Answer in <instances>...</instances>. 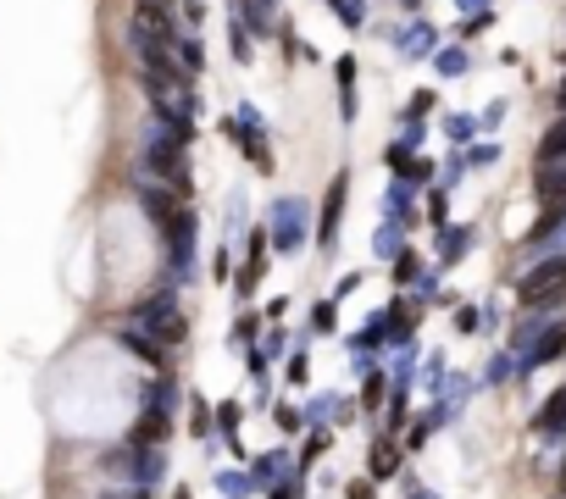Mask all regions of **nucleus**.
Listing matches in <instances>:
<instances>
[{"label": "nucleus", "instance_id": "nucleus-1", "mask_svg": "<svg viewBox=\"0 0 566 499\" xmlns=\"http://www.w3.org/2000/svg\"><path fill=\"white\" fill-rule=\"evenodd\" d=\"M133 327H145V339L150 344H161V350H173V344H184V333H189V322H184V311H178V294L173 289H161V294H150L139 311L128 316Z\"/></svg>", "mask_w": 566, "mask_h": 499}, {"label": "nucleus", "instance_id": "nucleus-2", "mask_svg": "<svg viewBox=\"0 0 566 499\" xmlns=\"http://www.w3.org/2000/svg\"><path fill=\"white\" fill-rule=\"evenodd\" d=\"M566 299V255H550V261H539L533 272L517 283V306L522 311H550V306H561Z\"/></svg>", "mask_w": 566, "mask_h": 499}, {"label": "nucleus", "instance_id": "nucleus-3", "mask_svg": "<svg viewBox=\"0 0 566 499\" xmlns=\"http://www.w3.org/2000/svg\"><path fill=\"white\" fill-rule=\"evenodd\" d=\"M145 166H150L156 178H166V183H173V189H178V200L189 194V166H184V145L173 139V133H156V139L145 145Z\"/></svg>", "mask_w": 566, "mask_h": 499}, {"label": "nucleus", "instance_id": "nucleus-4", "mask_svg": "<svg viewBox=\"0 0 566 499\" xmlns=\"http://www.w3.org/2000/svg\"><path fill=\"white\" fill-rule=\"evenodd\" d=\"M266 239H273L278 255L300 250V239H306V227H300V200H273V211H266Z\"/></svg>", "mask_w": 566, "mask_h": 499}, {"label": "nucleus", "instance_id": "nucleus-5", "mask_svg": "<svg viewBox=\"0 0 566 499\" xmlns=\"http://www.w3.org/2000/svg\"><path fill=\"white\" fill-rule=\"evenodd\" d=\"M345 194H350V178L339 173V178L328 183L322 217H317V250H333V245H339V217H345Z\"/></svg>", "mask_w": 566, "mask_h": 499}, {"label": "nucleus", "instance_id": "nucleus-6", "mask_svg": "<svg viewBox=\"0 0 566 499\" xmlns=\"http://www.w3.org/2000/svg\"><path fill=\"white\" fill-rule=\"evenodd\" d=\"M133 28L156 33L161 45H178V22H173V6H166V0H139V6H133Z\"/></svg>", "mask_w": 566, "mask_h": 499}, {"label": "nucleus", "instance_id": "nucleus-7", "mask_svg": "<svg viewBox=\"0 0 566 499\" xmlns=\"http://www.w3.org/2000/svg\"><path fill=\"white\" fill-rule=\"evenodd\" d=\"M106 472H128V477H139V488H145V483L161 472V455H156V450H133V444H128V450L106 455Z\"/></svg>", "mask_w": 566, "mask_h": 499}, {"label": "nucleus", "instance_id": "nucleus-8", "mask_svg": "<svg viewBox=\"0 0 566 499\" xmlns=\"http://www.w3.org/2000/svg\"><path fill=\"white\" fill-rule=\"evenodd\" d=\"M222 133H233V139L245 145L250 166H261V173H273V145H266V133H261V128H245V122H222Z\"/></svg>", "mask_w": 566, "mask_h": 499}, {"label": "nucleus", "instance_id": "nucleus-9", "mask_svg": "<svg viewBox=\"0 0 566 499\" xmlns=\"http://www.w3.org/2000/svg\"><path fill=\"white\" fill-rule=\"evenodd\" d=\"M139 200H145V211H150V222L166 233V227H173V217H178V194L173 189H156V183H145L139 189Z\"/></svg>", "mask_w": 566, "mask_h": 499}, {"label": "nucleus", "instance_id": "nucleus-10", "mask_svg": "<svg viewBox=\"0 0 566 499\" xmlns=\"http://www.w3.org/2000/svg\"><path fill=\"white\" fill-rule=\"evenodd\" d=\"M166 432H173V422H166V416H156V411H145L139 422H133L128 444H133V450H156V444H166Z\"/></svg>", "mask_w": 566, "mask_h": 499}, {"label": "nucleus", "instance_id": "nucleus-11", "mask_svg": "<svg viewBox=\"0 0 566 499\" xmlns=\"http://www.w3.org/2000/svg\"><path fill=\"white\" fill-rule=\"evenodd\" d=\"M261 272H266V227L250 233V255H245V272H239V294H250L261 283Z\"/></svg>", "mask_w": 566, "mask_h": 499}, {"label": "nucleus", "instance_id": "nucleus-12", "mask_svg": "<svg viewBox=\"0 0 566 499\" xmlns=\"http://www.w3.org/2000/svg\"><path fill=\"white\" fill-rule=\"evenodd\" d=\"M561 350H566V322H550V327H544V339L527 350V366H544V361H555Z\"/></svg>", "mask_w": 566, "mask_h": 499}, {"label": "nucleus", "instance_id": "nucleus-13", "mask_svg": "<svg viewBox=\"0 0 566 499\" xmlns=\"http://www.w3.org/2000/svg\"><path fill=\"white\" fill-rule=\"evenodd\" d=\"M466 250H472V227H439V261L455 266Z\"/></svg>", "mask_w": 566, "mask_h": 499}, {"label": "nucleus", "instance_id": "nucleus-14", "mask_svg": "<svg viewBox=\"0 0 566 499\" xmlns=\"http://www.w3.org/2000/svg\"><path fill=\"white\" fill-rule=\"evenodd\" d=\"M394 472H400V450H394V439H378V444H373V466H366V477L383 483V477H394Z\"/></svg>", "mask_w": 566, "mask_h": 499}, {"label": "nucleus", "instance_id": "nucleus-15", "mask_svg": "<svg viewBox=\"0 0 566 499\" xmlns=\"http://www.w3.org/2000/svg\"><path fill=\"white\" fill-rule=\"evenodd\" d=\"M539 200H544V206H566V161L539 173Z\"/></svg>", "mask_w": 566, "mask_h": 499}, {"label": "nucleus", "instance_id": "nucleus-16", "mask_svg": "<svg viewBox=\"0 0 566 499\" xmlns=\"http://www.w3.org/2000/svg\"><path fill=\"white\" fill-rule=\"evenodd\" d=\"M561 161H566V122H555L539 139V173H544V166H561Z\"/></svg>", "mask_w": 566, "mask_h": 499}, {"label": "nucleus", "instance_id": "nucleus-17", "mask_svg": "<svg viewBox=\"0 0 566 499\" xmlns=\"http://www.w3.org/2000/svg\"><path fill=\"white\" fill-rule=\"evenodd\" d=\"M539 432H566V388H555L539 405Z\"/></svg>", "mask_w": 566, "mask_h": 499}, {"label": "nucleus", "instance_id": "nucleus-18", "mask_svg": "<svg viewBox=\"0 0 566 499\" xmlns=\"http://www.w3.org/2000/svg\"><path fill=\"white\" fill-rule=\"evenodd\" d=\"M339 100H345V122H355V56H339Z\"/></svg>", "mask_w": 566, "mask_h": 499}, {"label": "nucleus", "instance_id": "nucleus-19", "mask_svg": "<svg viewBox=\"0 0 566 499\" xmlns=\"http://www.w3.org/2000/svg\"><path fill=\"white\" fill-rule=\"evenodd\" d=\"M117 339H122V350H133V355H145L150 366H161V361H166V350H161V344H150V339H145V333H139V327H122V333H117Z\"/></svg>", "mask_w": 566, "mask_h": 499}, {"label": "nucleus", "instance_id": "nucleus-20", "mask_svg": "<svg viewBox=\"0 0 566 499\" xmlns=\"http://www.w3.org/2000/svg\"><path fill=\"white\" fill-rule=\"evenodd\" d=\"M394 45H400V56H422V50L433 45V33H427V22H411L406 33L394 28Z\"/></svg>", "mask_w": 566, "mask_h": 499}, {"label": "nucleus", "instance_id": "nucleus-21", "mask_svg": "<svg viewBox=\"0 0 566 499\" xmlns=\"http://www.w3.org/2000/svg\"><path fill=\"white\" fill-rule=\"evenodd\" d=\"M145 405H150L156 416H166V411H173V405H178V388H173V383H166V378H161V383H150V388H145Z\"/></svg>", "mask_w": 566, "mask_h": 499}, {"label": "nucleus", "instance_id": "nucleus-22", "mask_svg": "<svg viewBox=\"0 0 566 499\" xmlns=\"http://www.w3.org/2000/svg\"><path fill=\"white\" fill-rule=\"evenodd\" d=\"M239 399H222V405H217V427H222V439L233 444V439H239ZM233 450H239V444H233Z\"/></svg>", "mask_w": 566, "mask_h": 499}, {"label": "nucleus", "instance_id": "nucleus-23", "mask_svg": "<svg viewBox=\"0 0 566 499\" xmlns=\"http://www.w3.org/2000/svg\"><path fill=\"white\" fill-rule=\"evenodd\" d=\"M417 278H422L417 250H400V255H394V283H417Z\"/></svg>", "mask_w": 566, "mask_h": 499}, {"label": "nucleus", "instance_id": "nucleus-24", "mask_svg": "<svg viewBox=\"0 0 566 499\" xmlns=\"http://www.w3.org/2000/svg\"><path fill=\"white\" fill-rule=\"evenodd\" d=\"M433 67H439L445 78H461V73H466V50H455V45H450V50H439V56H433Z\"/></svg>", "mask_w": 566, "mask_h": 499}, {"label": "nucleus", "instance_id": "nucleus-25", "mask_svg": "<svg viewBox=\"0 0 566 499\" xmlns=\"http://www.w3.org/2000/svg\"><path fill=\"white\" fill-rule=\"evenodd\" d=\"M328 6L339 12V22H345V28H361V22H366V6H361V0H328Z\"/></svg>", "mask_w": 566, "mask_h": 499}, {"label": "nucleus", "instance_id": "nucleus-26", "mask_svg": "<svg viewBox=\"0 0 566 499\" xmlns=\"http://www.w3.org/2000/svg\"><path fill=\"white\" fill-rule=\"evenodd\" d=\"M178 56H184V73H189V78L200 73V67H206V50H200V40H194V33H189V40L178 45Z\"/></svg>", "mask_w": 566, "mask_h": 499}, {"label": "nucleus", "instance_id": "nucleus-27", "mask_svg": "<svg viewBox=\"0 0 566 499\" xmlns=\"http://www.w3.org/2000/svg\"><path fill=\"white\" fill-rule=\"evenodd\" d=\"M283 460H289V455H283V450H278V455H261V460H256V483H261V488H266V483H273V477H278V472H283Z\"/></svg>", "mask_w": 566, "mask_h": 499}, {"label": "nucleus", "instance_id": "nucleus-28", "mask_svg": "<svg viewBox=\"0 0 566 499\" xmlns=\"http://www.w3.org/2000/svg\"><path fill=\"white\" fill-rule=\"evenodd\" d=\"M400 250H406V245H400V227H394V222H383V233H378V255H389V261H394Z\"/></svg>", "mask_w": 566, "mask_h": 499}, {"label": "nucleus", "instance_id": "nucleus-29", "mask_svg": "<svg viewBox=\"0 0 566 499\" xmlns=\"http://www.w3.org/2000/svg\"><path fill=\"white\" fill-rule=\"evenodd\" d=\"M217 488L233 494V499H245V494H250V477H239V472H217Z\"/></svg>", "mask_w": 566, "mask_h": 499}, {"label": "nucleus", "instance_id": "nucleus-30", "mask_svg": "<svg viewBox=\"0 0 566 499\" xmlns=\"http://www.w3.org/2000/svg\"><path fill=\"white\" fill-rule=\"evenodd\" d=\"M311 322H317L311 333H333V322H339V311H333V299H322V306L311 311Z\"/></svg>", "mask_w": 566, "mask_h": 499}, {"label": "nucleus", "instance_id": "nucleus-31", "mask_svg": "<svg viewBox=\"0 0 566 499\" xmlns=\"http://www.w3.org/2000/svg\"><path fill=\"white\" fill-rule=\"evenodd\" d=\"M378 399H383V378H378V372H366V388H361V405H366V411H373V405H378Z\"/></svg>", "mask_w": 566, "mask_h": 499}, {"label": "nucleus", "instance_id": "nucleus-32", "mask_svg": "<svg viewBox=\"0 0 566 499\" xmlns=\"http://www.w3.org/2000/svg\"><path fill=\"white\" fill-rule=\"evenodd\" d=\"M427 217L445 227V217H450V194H427Z\"/></svg>", "mask_w": 566, "mask_h": 499}, {"label": "nucleus", "instance_id": "nucleus-33", "mask_svg": "<svg viewBox=\"0 0 566 499\" xmlns=\"http://www.w3.org/2000/svg\"><path fill=\"white\" fill-rule=\"evenodd\" d=\"M355 289H361V272H345L339 283H333V306H339V299H345V294H355Z\"/></svg>", "mask_w": 566, "mask_h": 499}, {"label": "nucleus", "instance_id": "nucleus-34", "mask_svg": "<svg viewBox=\"0 0 566 499\" xmlns=\"http://www.w3.org/2000/svg\"><path fill=\"white\" fill-rule=\"evenodd\" d=\"M345 499H378V488H373V477H355V483L345 488Z\"/></svg>", "mask_w": 566, "mask_h": 499}, {"label": "nucleus", "instance_id": "nucleus-35", "mask_svg": "<svg viewBox=\"0 0 566 499\" xmlns=\"http://www.w3.org/2000/svg\"><path fill=\"white\" fill-rule=\"evenodd\" d=\"M194 432H200V439H206V432H211V416H206V399H194V422H189Z\"/></svg>", "mask_w": 566, "mask_h": 499}, {"label": "nucleus", "instance_id": "nucleus-36", "mask_svg": "<svg viewBox=\"0 0 566 499\" xmlns=\"http://www.w3.org/2000/svg\"><path fill=\"white\" fill-rule=\"evenodd\" d=\"M273 422H278L283 432H294V427H300V411H294V405H278V416H273Z\"/></svg>", "mask_w": 566, "mask_h": 499}, {"label": "nucleus", "instance_id": "nucleus-37", "mask_svg": "<svg viewBox=\"0 0 566 499\" xmlns=\"http://www.w3.org/2000/svg\"><path fill=\"white\" fill-rule=\"evenodd\" d=\"M256 327H261V316H239V333H233V339L250 344V339H256Z\"/></svg>", "mask_w": 566, "mask_h": 499}, {"label": "nucleus", "instance_id": "nucleus-38", "mask_svg": "<svg viewBox=\"0 0 566 499\" xmlns=\"http://www.w3.org/2000/svg\"><path fill=\"white\" fill-rule=\"evenodd\" d=\"M455 327H461V333H478V311L461 306V311H455Z\"/></svg>", "mask_w": 566, "mask_h": 499}, {"label": "nucleus", "instance_id": "nucleus-39", "mask_svg": "<svg viewBox=\"0 0 566 499\" xmlns=\"http://www.w3.org/2000/svg\"><path fill=\"white\" fill-rule=\"evenodd\" d=\"M106 499H150V488L133 483V488H117V494H106Z\"/></svg>", "mask_w": 566, "mask_h": 499}, {"label": "nucleus", "instance_id": "nucleus-40", "mask_svg": "<svg viewBox=\"0 0 566 499\" xmlns=\"http://www.w3.org/2000/svg\"><path fill=\"white\" fill-rule=\"evenodd\" d=\"M494 156H499L494 145H472V166H483V161H494Z\"/></svg>", "mask_w": 566, "mask_h": 499}, {"label": "nucleus", "instance_id": "nucleus-41", "mask_svg": "<svg viewBox=\"0 0 566 499\" xmlns=\"http://www.w3.org/2000/svg\"><path fill=\"white\" fill-rule=\"evenodd\" d=\"M266 499H294V488H273V494H266Z\"/></svg>", "mask_w": 566, "mask_h": 499}, {"label": "nucleus", "instance_id": "nucleus-42", "mask_svg": "<svg viewBox=\"0 0 566 499\" xmlns=\"http://www.w3.org/2000/svg\"><path fill=\"white\" fill-rule=\"evenodd\" d=\"M555 100H561V106H566V78H561V89H555Z\"/></svg>", "mask_w": 566, "mask_h": 499}, {"label": "nucleus", "instance_id": "nucleus-43", "mask_svg": "<svg viewBox=\"0 0 566 499\" xmlns=\"http://www.w3.org/2000/svg\"><path fill=\"white\" fill-rule=\"evenodd\" d=\"M173 499H194V494H189V488H178V494H173Z\"/></svg>", "mask_w": 566, "mask_h": 499}, {"label": "nucleus", "instance_id": "nucleus-44", "mask_svg": "<svg viewBox=\"0 0 566 499\" xmlns=\"http://www.w3.org/2000/svg\"><path fill=\"white\" fill-rule=\"evenodd\" d=\"M561 494H566V466H561Z\"/></svg>", "mask_w": 566, "mask_h": 499}, {"label": "nucleus", "instance_id": "nucleus-45", "mask_svg": "<svg viewBox=\"0 0 566 499\" xmlns=\"http://www.w3.org/2000/svg\"><path fill=\"white\" fill-rule=\"evenodd\" d=\"M461 6H478V0H461Z\"/></svg>", "mask_w": 566, "mask_h": 499}, {"label": "nucleus", "instance_id": "nucleus-46", "mask_svg": "<svg viewBox=\"0 0 566 499\" xmlns=\"http://www.w3.org/2000/svg\"><path fill=\"white\" fill-rule=\"evenodd\" d=\"M406 6H411V12H417V0H406Z\"/></svg>", "mask_w": 566, "mask_h": 499}]
</instances>
